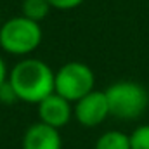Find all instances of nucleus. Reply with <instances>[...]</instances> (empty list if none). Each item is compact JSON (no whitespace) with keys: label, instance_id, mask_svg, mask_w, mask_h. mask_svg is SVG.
Returning a JSON list of instances; mask_svg holds the SVG:
<instances>
[{"label":"nucleus","instance_id":"f257e3e1","mask_svg":"<svg viewBox=\"0 0 149 149\" xmlns=\"http://www.w3.org/2000/svg\"><path fill=\"white\" fill-rule=\"evenodd\" d=\"M54 78L56 73L47 63L37 57H24L10 70L7 83L17 101L40 104L54 94Z\"/></svg>","mask_w":149,"mask_h":149},{"label":"nucleus","instance_id":"f03ea898","mask_svg":"<svg viewBox=\"0 0 149 149\" xmlns=\"http://www.w3.org/2000/svg\"><path fill=\"white\" fill-rule=\"evenodd\" d=\"M42 43V28L24 16L12 17L0 26V47L7 54L24 57L35 52Z\"/></svg>","mask_w":149,"mask_h":149},{"label":"nucleus","instance_id":"7ed1b4c3","mask_svg":"<svg viewBox=\"0 0 149 149\" xmlns=\"http://www.w3.org/2000/svg\"><path fill=\"white\" fill-rule=\"evenodd\" d=\"M104 92L109 104V114L120 120L139 118L149 104L146 88L135 81H128V80L116 81Z\"/></svg>","mask_w":149,"mask_h":149},{"label":"nucleus","instance_id":"20e7f679","mask_svg":"<svg viewBox=\"0 0 149 149\" xmlns=\"http://www.w3.org/2000/svg\"><path fill=\"white\" fill-rule=\"evenodd\" d=\"M95 85V74L85 63L71 61L63 64L54 78V92L70 102H76L90 94Z\"/></svg>","mask_w":149,"mask_h":149},{"label":"nucleus","instance_id":"39448f33","mask_svg":"<svg viewBox=\"0 0 149 149\" xmlns=\"http://www.w3.org/2000/svg\"><path fill=\"white\" fill-rule=\"evenodd\" d=\"M74 120L83 127H97L109 116V104L106 99V92L92 90L73 106Z\"/></svg>","mask_w":149,"mask_h":149},{"label":"nucleus","instance_id":"423d86ee","mask_svg":"<svg viewBox=\"0 0 149 149\" xmlns=\"http://www.w3.org/2000/svg\"><path fill=\"white\" fill-rule=\"evenodd\" d=\"M73 116V106L70 101L61 97L59 94H50L38 104V118L42 123L52 127V128H63L70 123Z\"/></svg>","mask_w":149,"mask_h":149},{"label":"nucleus","instance_id":"0eeeda50","mask_svg":"<svg viewBox=\"0 0 149 149\" xmlns=\"http://www.w3.org/2000/svg\"><path fill=\"white\" fill-rule=\"evenodd\" d=\"M23 149H63V139L57 128L38 121L24 132Z\"/></svg>","mask_w":149,"mask_h":149},{"label":"nucleus","instance_id":"6e6552de","mask_svg":"<svg viewBox=\"0 0 149 149\" xmlns=\"http://www.w3.org/2000/svg\"><path fill=\"white\" fill-rule=\"evenodd\" d=\"M94 149H130V135L120 132V130H109L104 132Z\"/></svg>","mask_w":149,"mask_h":149},{"label":"nucleus","instance_id":"1a4fd4ad","mask_svg":"<svg viewBox=\"0 0 149 149\" xmlns=\"http://www.w3.org/2000/svg\"><path fill=\"white\" fill-rule=\"evenodd\" d=\"M50 3L47 0H23L21 2V16L40 23L42 19H45L50 12Z\"/></svg>","mask_w":149,"mask_h":149},{"label":"nucleus","instance_id":"9d476101","mask_svg":"<svg viewBox=\"0 0 149 149\" xmlns=\"http://www.w3.org/2000/svg\"><path fill=\"white\" fill-rule=\"evenodd\" d=\"M130 149H149V125H141L130 134Z\"/></svg>","mask_w":149,"mask_h":149},{"label":"nucleus","instance_id":"9b49d317","mask_svg":"<svg viewBox=\"0 0 149 149\" xmlns=\"http://www.w3.org/2000/svg\"><path fill=\"white\" fill-rule=\"evenodd\" d=\"M50 3L52 9H57V10H68V9H74L78 5L83 3V0H47Z\"/></svg>","mask_w":149,"mask_h":149},{"label":"nucleus","instance_id":"f8f14e48","mask_svg":"<svg viewBox=\"0 0 149 149\" xmlns=\"http://www.w3.org/2000/svg\"><path fill=\"white\" fill-rule=\"evenodd\" d=\"M9 80V71H7V64L3 61V57L0 56V87H3Z\"/></svg>","mask_w":149,"mask_h":149},{"label":"nucleus","instance_id":"ddd939ff","mask_svg":"<svg viewBox=\"0 0 149 149\" xmlns=\"http://www.w3.org/2000/svg\"><path fill=\"white\" fill-rule=\"evenodd\" d=\"M0 26H2V12H0Z\"/></svg>","mask_w":149,"mask_h":149}]
</instances>
